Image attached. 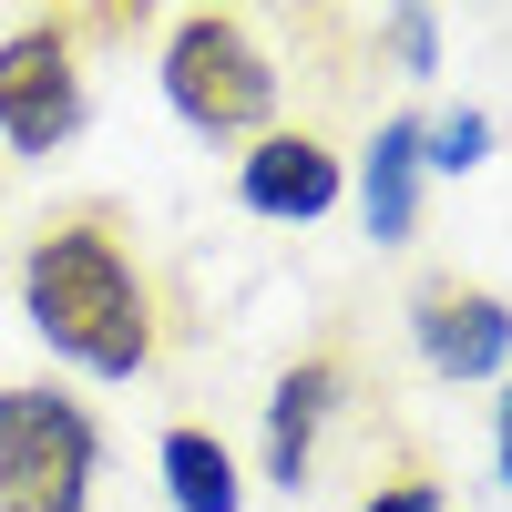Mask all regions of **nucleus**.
Segmentation results:
<instances>
[{
	"mask_svg": "<svg viewBox=\"0 0 512 512\" xmlns=\"http://www.w3.org/2000/svg\"><path fill=\"white\" fill-rule=\"evenodd\" d=\"M21 308L52 338V359H72L82 379H134L154 359V297L103 216H72L21 256Z\"/></svg>",
	"mask_w": 512,
	"mask_h": 512,
	"instance_id": "f257e3e1",
	"label": "nucleus"
},
{
	"mask_svg": "<svg viewBox=\"0 0 512 512\" xmlns=\"http://www.w3.org/2000/svg\"><path fill=\"white\" fill-rule=\"evenodd\" d=\"M103 472L93 410L62 390H0V512H82Z\"/></svg>",
	"mask_w": 512,
	"mask_h": 512,
	"instance_id": "f03ea898",
	"label": "nucleus"
},
{
	"mask_svg": "<svg viewBox=\"0 0 512 512\" xmlns=\"http://www.w3.org/2000/svg\"><path fill=\"white\" fill-rule=\"evenodd\" d=\"M164 103H175L195 134H256V123L277 113V72H267V52L246 41V21H226V11H185L175 21V41H164Z\"/></svg>",
	"mask_w": 512,
	"mask_h": 512,
	"instance_id": "7ed1b4c3",
	"label": "nucleus"
},
{
	"mask_svg": "<svg viewBox=\"0 0 512 512\" xmlns=\"http://www.w3.org/2000/svg\"><path fill=\"white\" fill-rule=\"evenodd\" d=\"M82 134V72H72V31L31 21L0 41V144L11 154H62Z\"/></svg>",
	"mask_w": 512,
	"mask_h": 512,
	"instance_id": "20e7f679",
	"label": "nucleus"
},
{
	"mask_svg": "<svg viewBox=\"0 0 512 512\" xmlns=\"http://www.w3.org/2000/svg\"><path fill=\"white\" fill-rule=\"evenodd\" d=\"M410 338H420V359H431L441 379H492L512 359V308H502L492 287L441 277V287L410 297Z\"/></svg>",
	"mask_w": 512,
	"mask_h": 512,
	"instance_id": "39448f33",
	"label": "nucleus"
},
{
	"mask_svg": "<svg viewBox=\"0 0 512 512\" xmlns=\"http://www.w3.org/2000/svg\"><path fill=\"white\" fill-rule=\"evenodd\" d=\"M236 195L246 216H277V226H318L338 205V154L318 134H267L246 164H236Z\"/></svg>",
	"mask_w": 512,
	"mask_h": 512,
	"instance_id": "423d86ee",
	"label": "nucleus"
},
{
	"mask_svg": "<svg viewBox=\"0 0 512 512\" xmlns=\"http://www.w3.org/2000/svg\"><path fill=\"white\" fill-rule=\"evenodd\" d=\"M328 410H338V359H297L277 390H267V482H308V451L328 431Z\"/></svg>",
	"mask_w": 512,
	"mask_h": 512,
	"instance_id": "0eeeda50",
	"label": "nucleus"
},
{
	"mask_svg": "<svg viewBox=\"0 0 512 512\" xmlns=\"http://www.w3.org/2000/svg\"><path fill=\"white\" fill-rule=\"evenodd\" d=\"M359 216H369L379 246H400V236L420 226V123H410V113L379 123V144H369V164H359Z\"/></svg>",
	"mask_w": 512,
	"mask_h": 512,
	"instance_id": "6e6552de",
	"label": "nucleus"
},
{
	"mask_svg": "<svg viewBox=\"0 0 512 512\" xmlns=\"http://www.w3.org/2000/svg\"><path fill=\"white\" fill-rule=\"evenodd\" d=\"M164 492H175V512H236L246 502L236 451L216 431H164Z\"/></svg>",
	"mask_w": 512,
	"mask_h": 512,
	"instance_id": "1a4fd4ad",
	"label": "nucleus"
},
{
	"mask_svg": "<svg viewBox=\"0 0 512 512\" xmlns=\"http://www.w3.org/2000/svg\"><path fill=\"white\" fill-rule=\"evenodd\" d=\"M482 144H492L482 113H441V123H420V164H441V175H472Z\"/></svg>",
	"mask_w": 512,
	"mask_h": 512,
	"instance_id": "9d476101",
	"label": "nucleus"
},
{
	"mask_svg": "<svg viewBox=\"0 0 512 512\" xmlns=\"http://www.w3.org/2000/svg\"><path fill=\"white\" fill-rule=\"evenodd\" d=\"M390 52H400V72H441V21L431 11H390Z\"/></svg>",
	"mask_w": 512,
	"mask_h": 512,
	"instance_id": "9b49d317",
	"label": "nucleus"
},
{
	"mask_svg": "<svg viewBox=\"0 0 512 512\" xmlns=\"http://www.w3.org/2000/svg\"><path fill=\"white\" fill-rule=\"evenodd\" d=\"M359 512H451V502H441V482H390V492H369Z\"/></svg>",
	"mask_w": 512,
	"mask_h": 512,
	"instance_id": "f8f14e48",
	"label": "nucleus"
},
{
	"mask_svg": "<svg viewBox=\"0 0 512 512\" xmlns=\"http://www.w3.org/2000/svg\"><path fill=\"white\" fill-rule=\"evenodd\" d=\"M492 472H502V492H512V390H502V420H492Z\"/></svg>",
	"mask_w": 512,
	"mask_h": 512,
	"instance_id": "ddd939ff",
	"label": "nucleus"
}]
</instances>
